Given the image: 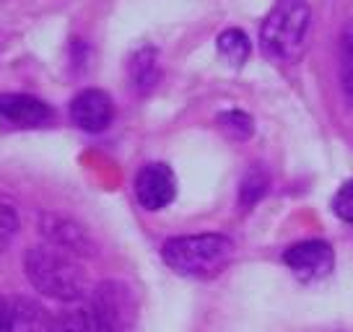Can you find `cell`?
<instances>
[{"label":"cell","instance_id":"obj_1","mask_svg":"<svg viewBox=\"0 0 353 332\" xmlns=\"http://www.w3.org/2000/svg\"><path fill=\"white\" fill-rule=\"evenodd\" d=\"M23 270L32 286L47 299L76 304L88 296L86 273L68 252L52 244L32 247L23 257Z\"/></svg>","mask_w":353,"mask_h":332},{"label":"cell","instance_id":"obj_2","mask_svg":"<svg viewBox=\"0 0 353 332\" xmlns=\"http://www.w3.org/2000/svg\"><path fill=\"white\" fill-rule=\"evenodd\" d=\"M164 262L174 273L188 278H213L234 257V242L223 234L172 236L161 247Z\"/></svg>","mask_w":353,"mask_h":332},{"label":"cell","instance_id":"obj_3","mask_svg":"<svg viewBox=\"0 0 353 332\" xmlns=\"http://www.w3.org/2000/svg\"><path fill=\"white\" fill-rule=\"evenodd\" d=\"M309 21L312 8L307 0H276L260 26V45L265 55L281 63L296 60L304 50Z\"/></svg>","mask_w":353,"mask_h":332},{"label":"cell","instance_id":"obj_4","mask_svg":"<svg viewBox=\"0 0 353 332\" xmlns=\"http://www.w3.org/2000/svg\"><path fill=\"white\" fill-rule=\"evenodd\" d=\"M283 262L291 267V273L299 280H320L332 270V247L320 239H309V242L291 244L283 252Z\"/></svg>","mask_w":353,"mask_h":332},{"label":"cell","instance_id":"obj_5","mask_svg":"<svg viewBox=\"0 0 353 332\" xmlns=\"http://www.w3.org/2000/svg\"><path fill=\"white\" fill-rule=\"evenodd\" d=\"M176 195L174 172L166 164H145L135 177V198L145 211H161Z\"/></svg>","mask_w":353,"mask_h":332},{"label":"cell","instance_id":"obj_6","mask_svg":"<svg viewBox=\"0 0 353 332\" xmlns=\"http://www.w3.org/2000/svg\"><path fill=\"white\" fill-rule=\"evenodd\" d=\"M112 117H114V104H112L107 91L86 89L70 101V120H73L76 127L86 130V133L107 130Z\"/></svg>","mask_w":353,"mask_h":332},{"label":"cell","instance_id":"obj_7","mask_svg":"<svg viewBox=\"0 0 353 332\" xmlns=\"http://www.w3.org/2000/svg\"><path fill=\"white\" fill-rule=\"evenodd\" d=\"M55 112L47 101L29 94H3L0 96V120L13 127H44L52 122Z\"/></svg>","mask_w":353,"mask_h":332},{"label":"cell","instance_id":"obj_8","mask_svg":"<svg viewBox=\"0 0 353 332\" xmlns=\"http://www.w3.org/2000/svg\"><path fill=\"white\" fill-rule=\"evenodd\" d=\"M39 231L52 247L63 249L68 255H94V242L70 218H63V216H55V213H44L39 218Z\"/></svg>","mask_w":353,"mask_h":332},{"label":"cell","instance_id":"obj_9","mask_svg":"<svg viewBox=\"0 0 353 332\" xmlns=\"http://www.w3.org/2000/svg\"><path fill=\"white\" fill-rule=\"evenodd\" d=\"M11 307H13V332H50L52 320H47L42 307H37L34 301L11 296Z\"/></svg>","mask_w":353,"mask_h":332},{"label":"cell","instance_id":"obj_10","mask_svg":"<svg viewBox=\"0 0 353 332\" xmlns=\"http://www.w3.org/2000/svg\"><path fill=\"white\" fill-rule=\"evenodd\" d=\"M250 50H252L250 39L239 29H226L223 34H219V55L232 68H242L250 57Z\"/></svg>","mask_w":353,"mask_h":332},{"label":"cell","instance_id":"obj_11","mask_svg":"<svg viewBox=\"0 0 353 332\" xmlns=\"http://www.w3.org/2000/svg\"><path fill=\"white\" fill-rule=\"evenodd\" d=\"M50 332H99L97 324L88 314L86 304H78L73 309L60 311L57 317H52V327Z\"/></svg>","mask_w":353,"mask_h":332},{"label":"cell","instance_id":"obj_12","mask_svg":"<svg viewBox=\"0 0 353 332\" xmlns=\"http://www.w3.org/2000/svg\"><path fill=\"white\" fill-rule=\"evenodd\" d=\"M338 60H341V86L348 104L353 107V21L343 29L341 34V50H338Z\"/></svg>","mask_w":353,"mask_h":332},{"label":"cell","instance_id":"obj_13","mask_svg":"<svg viewBox=\"0 0 353 332\" xmlns=\"http://www.w3.org/2000/svg\"><path fill=\"white\" fill-rule=\"evenodd\" d=\"M130 73L135 86L141 91L154 89V83L159 81V63H156V52L154 50H141L138 55L132 57L130 63Z\"/></svg>","mask_w":353,"mask_h":332},{"label":"cell","instance_id":"obj_14","mask_svg":"<svg viewBox=\"0 0 353 332\" xmlns=\"http://www.w3.org/2000/svg\"><path fill=\"white\" fill-rule=\"evenodd\" d=\"M219 127L226 135L236 138V141H247L254 130V122L250 114H244V112H239V110H232V112L219 114Z\"/></svg>","mask_w":353,"mask_h":332},{"label":"cell","instance_id":"obj_15","mask_svg":"<svg viewBox=\"0 0 353 332\" xmlns=\"http://www.w3.org/2000/svg\"><path fill=\"white\" fill-rule=\"evenodd\" d=\"M265 192H268V174L254 166V169H250V174L242 179V195H239L242 208H252Z\"/></svg>","mask_w":353,"mask_h":332},{"label":"cell","instance_id":"obj_16","mask_svg":"<svg viewBox=\"0 0 353 332\" xmlns=\"http://www.w3.org/2000/svg\"><path fill=\"white\" fill-rule=\"evenodd\" d=\"M16 231H19V216L8 203H0V255L8 249Z\"/></svg>","mask_w":353,"mask_h":332},{"label":"cell","instance_id":"obj_17","mask_svg":"<svg viewBox=\"0 0 353 332\" xmlns=\"http://www.w3.org/2000/svg\"><path fill=\"white\" fill-rule=\"evenodd\" d=\"M332 211L341 221L353 226V182H348V185H343L338 189V195L332 198Z\"/></svg>","mask_w":353,"mask_h":332},{"label":"cell","instance_id":"obj_18","mask_svg":"<svg viewBox=\"0 0 353 332\" xmlns=\"http://www.w3.org/2000/svg\"><path fill=\"white\" fill-rule=\"evenodd\" d=\"M0 332H13L11 296H0Z\"/></svg>","mask_w":353,"mask_h":332}]
</instances>
